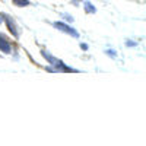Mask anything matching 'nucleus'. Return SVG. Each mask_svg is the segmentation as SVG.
<instances>
[{
    "instance_id": "obj_1",
    "label": "nucleus",
    "mask_w": 146,
    "mask_h": 146,
    "mask_svg": "<svg viewBox=\"0 0 146 146\" xmlns=\"http://www.w3.org/2000/svg\"><path fill=\"white\" fill-rule=\"evenodd\" d=\"M0 16H2V21L6 23V27H7L9 32L12 34V36H13L15 40H19V36H21V29H19V27H18L16 21L12 18L9 13H5V12H2V13H0Z\"/></svg>"
},
{
    "instance_id": "obj_2",
    "label": "nucleus",
    "mask_w": 146,
    "mask_h": 146,
    "mask_svg": "<svg viewBox=\"0 0 146 146\" xmlns=\"http://www.w3.org/2000/svg\"><path fill=\"white\" fill-rule=\"evenodd\" d=\"M51 25H53V28H56L57 31L70 35L72 38H76V40H78V38H80L79 31L73 28V27L70 25V23H66V22H63V21H56V22H53V23H51Z\"/></svg>"
},
{
    "instance_id": "obj_3",
    "label": "nucleus",
    "mask_w": 146,
    "mask_h": 146,
    "mask_svg": "<svg viewBox=\"0 0 146 146\" xmlns=\"http://www.w3.org/2000/svg\"><path fill=\"white\" fill-rule=\"evenodd\" d=\"M0 51L3 54H12V44L9 36L5 35L3 32H0Z\"/></svg>"
},
{
    "instance_id": "obj_4",
    "label": "nucleus",
    "mask_w": 146,
    "mask_h": 146,
    "mask_svg": "<svg viewBox=\"0 0 146 146\" xmlns=\"http://www.w3.org/2000/svg\"><path fill=\"white\" fill-rule=\"evenodd\" d=\"M40 53H41V56H42V57L47 60V63L50 64V66H54V64H56V62L58 60L56 56H53V54H51L50 51H48V50H41Z\"/></svg>"
},
{
    "instance_id": "obj_5",
    "label": "nucleus",
    "mask_w": 146,
    "mask_h": 146,
    "mask_svg": "<svg viewBox=\"0 0 146 146\" xmlns=\"http://www.w3.org/2000/svg\"><path fill=\"white\" fill-rule=\"evenodd\" d=\"M83 9H85V13H88V15L96 13V7L94 6L92 2H89V0H83Z\"/></svg>"
},
{
    "instance_id": "obj_6",
    "label": "nucleus",
    "mask_w": 146,
    "mask_h": 146,
    "mask_svg": "<svg viewBox=\"0 0 146 146\" xmlns=\"http://www.w3.org/2000/svg\"><path fill=\"white\" fill-rule=\"evenodd\" d=\"M12 3H13V6L16 7H27L31 5L29 0H12Z\"/></svg>"
},
{
    "instance_id": "obj_7",
    "label": "nucleus",
    "mask_w": 146,
    "mask_h": 146,
    "mask_svg": "<svg viewBox=\"0 0 146 146\" xmlns=\"http://www.w3.org/2000/svg\"><path fill=\"white\" fill-rule=\"evenodd\" d=\"M62 18H63V22H66V23H72L73 21H75V18H73L70 13H62Z\"/></svg>"
},
{
    "instance_id": "obj_8",
    "label": "nucleus",
    "mask_w": 146,
    "mask_h": 146,
    "mask_svg": "<svg viewBox=\"0 0 146 146\" xmlns=\"http://www.w3.org/2000/svg\"><path fill=\"white\" fill-rule=\"evenodd\" d=\"M105 54H107L108 57H111V58H117V57H118L117 51L113 50V48H107V50H105Z\"/></svg>"
},
{
    "instance_id": "obj_9",
    "label": "nucleus",
    "mask_w": 146,
    "mask_h": 146,
    "mask_svg": "<svg viewBox=\"0 0 146 146\" xmlns=\"http://www.w3.org/2000/svg\"><path fill=\"white\" fill-rule=\"evenodd\" d=\"M126 47H137L139 45V42L137 41H133V40H126Z\"/></svg>"
},
{
    "instance_id": "obj_10",
    "label": "nucleus",
    "mask_w": 146,
    "mask_h": 146,
    "mask_svg": "<svg viewBox=\"0 0 146 146\" xmlns=\"http://www.w3.org/2000/svg\"><path fill=\"white\" fill-rule=\"evenodd\" d=\"M79 47H80V50H82V51H88V50H89V45H88L86 42H80Z\"/></svg>"
},
{
    "instance_id": "obj_11",
    "label": "nucleus",
    "mask_w": 146,
    "mask_h": 146,
    "mask_svg": "<svg viewBox=\"0 0 146 146\" xmlns=\"http://www.w3.org/2000/svg\"><path fill=\"white\" fill-rule=\"evenodd\" d=\"M82 2H83V0H70V3H72L73 6H76V7H78V6H79Z\"/></svg>"
},
{
    "instance_id": "obj_12",
    "label": "nucleus",
    "mask_w": 146,
    "mask_h": 146,
    "mask_svg": "<svg viewBox=\"0 0 146 146\" xmlns=\"http://www.w3.org/2000/svg\"><path fill=\"white\" fill-rule=\"evenodd\" d=\"M45 72H50V73H56L54 67H53V66H50V64H48V66H45Z\"/></svg>"
},
{
    "instance_id": "obj_13",
    "label": "nucleus",
    "mask_w": 146,
    "mask_h": 146,
    "mask_svg": "<svg viewBox=\"0 0 146 146\" xmlns=\"http://www.w3.org/2000/svg\"><path fill=\"white\" fill-rule=\"evenodd\" d=\"M2 22H3V21H2V16H0V23H2Z\"/></svg>"
}]
</instances>
